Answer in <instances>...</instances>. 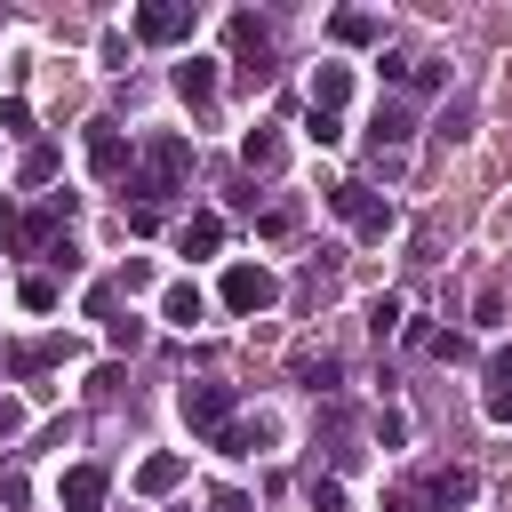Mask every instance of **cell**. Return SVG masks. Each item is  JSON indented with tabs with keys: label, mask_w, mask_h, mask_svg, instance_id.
<instances>
[{
	"label": "cell",
	"mask_w": 512,
	"mask_h": 512,
	"mask_svg": "<svg viewBox=\"0 0 512 512\" xmlns=\"http://www.w3.org/2000/svg\"><path fill=\"white\" fill-rule=\"evenodd\" d=\"M184 176H192V144H184V136H144V152H136V168H128V192H136V208L160 216V200H176Z\"/></svg>",
	"instance_id": "cell-1"
},
{
	"label": "cell",
	"mask_w": 512,
	"mask_h": 512,
	"mask_svg": "<svg viewBox=\"0 0 512 512\" xmlns=\"http://www.w3.org/2000/svg\"><path fill=\"white\" fill-rule=\"evenodd\" d=\"M328 208L360 232V240H384L400 216H392V200H376V184H328Z\"/></svg>",
	"instance_id": "cell-2"
},
{
	"label": "cell",
	"mask_w": 512,
	"mask_h": 512,
	"mask_svg": "<svg viewBox=\"0 0 512 512\" xmlns=\"http://www.w3.org/2000/svg\"><path fill=\"white\" fill-rule=\"evenodd\" d=\"M280 304V280L264 272V264H232L224 272V312L232 320H256V312H272Z\"/></svg>",
	"instance_id": "cell-3"
},
{
	"label": "cell",
	"mask_w": 512,
	"mask_h": 512,
	"mask_svg": "<svg viewBox=\"0 0 512 512\" xmlns=\"http://www.w3.org/2000/svg\"><path fill=\"white\" fill-rule=\"evenodd\" d=\"M176 416H184L192 432H208V440H216V432L232 424V384H208V376H192V384L176 392Z\"/></svg>",
	"instance_id": "cell-4"
},
{
	"label": "cell",
	"mask_w": 512,
	"mask_h": 512,
	"mask_svg": "<svg viewBox=\"0 0 512 512\" xmlns=\"http://www.w3.org/2000/svg\"><path fill=\"white\" fill-rule=\"evenodd\" d=\"M136 40H152V48L192 40V0H144L136 8Z\"/></svg>",
	"instance_id": "cell-5"
},
{
	"label": "cell",
	"mask_w": 512,
	"mask_h": 512,
	"mask_svg": "<svg viewBox=\"0 0 512 512\" xmlns=\"http://www.w3.org/2000/svg\"><path fill=\"white\" fill-rule=\"evenodd\" d=\"M232 56H240V80H248V88L272 80V64H264V56H272V32H264L256 16H232Z\"/></svg>",
	"instance_id": "cell-6"
},
{
	"label": "cell",
	"mask_w": 512,
	"mask_h": 512,
	"mask_svg": "<svg viewBox=\"0 0 512 512\" xmlns=\"http://www.w3.org/2000/svg\"><path fill=\"white\" fill-rule=\"evenodd\" d=\"M88 168H96L104 184H120V176L136 168V152H128V136H120L112 120H88Z\"/></svg>",
	"instance_id": "cell-7"
},
{
	"label": "cell",
	"mask_w": 512,
	"mask_h": 512,
	"mask_svg": "<svg viewBox=\"0 0 512 512\" xmlns=\"http://www.w3.org/2000/svg\"><path fill=\"white\" fill-rule=\"evenodd\" d=\"M272 432H280V424L256 408V416H232V424L216 432V448H224V456H256V448H272Z\"/></svg>",
	"instance_id": "cell-8"
},
{
	"label": "cell",
	"mask_w": 512,
	"mask_h": 512,
	"mask_svg": "<svg viewBox=\"0 0 512 512\" xmlns=\"http://www.w3.org/2000/svg\"><path fill=\"white\" fill-rule=\"evenodd\" d=\"M56 496H64V512H104V464H72L56 480Z\"/></svg>",
	"instance_id": "cell-9"
},
{
	"label": "cell",
	"mask_w": 512,
	"mask_h": 512,
	"mask_svg": "<svg viewBox=\"0 0 512 512\" xmlns=\"http://www.w3.org/2000/svg\"><path fill=\"white\" fill-rule=\"evenodd\" d=\"M200 312H208V296H200L192 280H168V288H160V320H176V328H200Z\"/></svg>",
	"instance_id": "cell-10"
},
{
	"label": "cell",
	"mask_w": 512,
	"mask_h": 512,
	"mask_svg": "<svg viewBox=\"0 0 512 512\" xmlns=\"http://www.w3.org/2000/svg\"><path fill=\"white\" fill-rule=\"evenodd\" d=\"M344 96H352V72L344 64H312V112H344Z\"/></svg>",
	"instance_id": "cell-11"
},
{
	"label": "cell",
	"mask_w": 512,
	"mask_h": 512,
	"mask_svg": "<svg viewBox=\"0 0 512 512\" xmlns=\"http://www.w3.org/2000/svg\"><path fill=\"white\" fill-rule=\"evenodd\" d=\"M176 248H184V256H216V248H224V216H208V208H200V216H184Z\"/></svg>",
	"instance_id": "cell-12"
},
{
	"label": "cell",
	"mask_w": 512,
	"mask_h": 512,
	"mask_svg": "<svg viewBox=\"0 0 512 512\" xmlns=\"http://www.w3.org/2000/svg\"><path fill=\"white\" fill-rule=\"evenodd\" d=\"M56 360H72V344H64V336H40V344H16V352H8V368H16V376H40V368H56Z\"/></svg>",
	"instance_id": "cell-13"
},
{
	"label": "cell",
	"mask_w": 512,
	"mask_h": 512,
	"mask_svg": "<svg viewBox=\"0 0 512 512\" xmlns=\"http://www.w3.org/2000/svg\"><path fill=\"white\" fill-rule=\"evenodd\" d=\"M328 32H336L344 48H368V40H384V24H376L368 8H336V16H328Z\"/></svg>",
	"instance_id": "cell-14"
},
{
	"label": "cell",
	"mask_w": 512,
	"mask_h": 512,
	"mask_svg": "<svg viewBox=\"0 0 512 512\" xmlns=\"http://www.w3.org/2000/svg\"><path fill=\"white\" fill-rule=\"evenodd\" d=\"M176 96H184V104H208V96H216V64H208V56H184V64H176Z\"/></svg>",
	"instance_id": "cell-15"
},
{
	"label": "cell",
	"mask_w": 512,
	"mask_h": 512,
	"mask_svg": "<svg viewBox=\"0 0 512 512\" xmlns=\"http://www.w3.org/2000/svg\"><path fill=\"white\" fill-rule=\"evenodd\" d=\"M136 488H144V496L184 488V456H144V464H136Z\"/></svg>",
	"instance_id": "cell-16"
},
{
	"label": "cell",
	"mask_w": 512,
	"mask_h": 512,
	"mask_svg": "<svg viewBox=\"0 0 512 512\" xmlns=\"http://www.w3.org/2000/svg\"><path fill=\"white\" fill-rule=\"evenodd\" d=\"M416 136V112L408 104H376V152H392V144H408Z\"/></svg>",
	"instance_id": "cell-17"
},
{
	"label": "cell",
	"mask_w": 512,
	"mask_h": 512,
	"mask_svg": "<svg viewBox=\"0 0 512 512\" xmlns=\"http://www.w3.org/2000/svg\"><path fill=\"white\" fill-rule=\"evenodd\" d=\"M472 488H480V480H472L464 464H448V472H432V504H440V512H456V504H472Z\"/></svg>",
	"instance_id": "cell-18"
},
{
	"label": "cell",
	"mask_w": 512,
	"mask_h": 512,
	"mask_svg": "<svg viewBox=\"0 0 512 512\" xmlns=\"http://www.w3.org/2000/svg\"><path fill=\"white\" fill-rule=\"evenodd\" d=\"M240 160H248L256 176H264V168H280V136H272V128H248V136H240Z\"/></svg>",
	"instance_id": "cell-19"
},
{
	"label": "cell",
	"mask_w": 512,
	"mask_h": 512,
	"mask_svg": "<svg viewBox=\"0 0 512 512\" xmlns=\"http://www.w3.org/2000/svg\"><path fill=\"white\" fill-rule=\"evenodd\" d=\"M16 304L24 312H56V272H24L16 280Z\"/></svg>",
	"instance_id": "cell-20"
},
{
	"label": "cell",
	"mask_w": 512,
	"mask_h": 512,
	"mask_svg": "<svg viewBox=\"0 0 512 512\" xmlns=\"http://www.w3.org/2000/svg\"><path fill=\"white\" fill-rule=\"evenodd\" d=\"M16 176H24V184H32V192H40V184H56V144H32V152H24V168H16Z\"/></svg>",
	"instance_id": "cell-21"
},
{
	"label": "cell",
	"mask_w": 512,
	"mask_h": 512,
	"mask_svg": "<svg viewBox=\"0 0 512 512\" xmlns=\"http://www.w3.org/2000/svg\"><path fill=\"white\" fill-rule=\"evenodd\" d=\"M304 504H312V512H344V480H336V472L304 480Z\"/></svg>",
	"instance_id": "cell-22"
},
{
	"label": "cell",
	"mask_w": 512,
	"mask_h": 512,
	"mask_svg": "<svg viewBox=\"0 0 512 512\" xmlns=\"http://www.w3.org/2000/svg\"><path fill=\"white\" fill-rule=\"evenodd\" d=\"M104 336H112V352H136V344H144V320H136V312H112Z\"/></svg>",
	"instance_id": "cell-23"
},
{
	"label": "cell",
	"mask_w": 512,
	"mask_h": 512,
	"mask_svg": "<svg viewBox=\"0 0 512 512\" xmlns=\"http://www.w3.org/2000/svg\"><path fill=\"white\" fill-rule=\"evenodd\" d=\"M296 376H304L312 392H336V376H344V368H336V352H320V360H296Z\"/></svg>",
	"instance_id": "cell-24"
},
{
	"label": "cell",
	"mask_w": 512,
	"mask_h": 512,
	"mask_svg": "<svg viewBox=\"0 0 512 512\" xmlns=\"http://www.w3.org/2000/svg\"><path fill=\"white\" fill-rule=\"evenodd\" d=\"M392 328H400V296H376V304H368V336H376V344H384V336H392Z\"/></svg>",
	"instance_id": "cell-25"
},
{
	"label": "cell",
	"mask_w": 512,
	"mask_h": 512,
	"mask_svg": "<svg viewBox=\"0 0 512 512\" xmlns=\"http://www.w3.org/2000/svg\"><path fill=\"white\" fill-rule=\"evenodd\" d=\"M304 136L328 152V144H344V120H336V112H312V120H304Z\"/></svg>",
	"instance_id": "cell-26"
},
{
	"label": "cell",
	"mask_w": 512,
	"mask_h": 512,
	"mask_svg": "<svg viewBox=\"0 0 512 512\" xmlns=\"http://www.w3.org/2000/svg\"><path fill=\"white\" fill-rule=\"evenodd\" d=\"M256 232H264V240H288V232H296V208H288V200H280V208H264V216H256Z\"/></svg>",
	"instance_id": "cell-27"
},
{
	"label": "cell",
	"mask_w": 512,
	"mask_h": 512,
	"mask_svg": "<svg viewBox=\"0 0 512 512\" xmlns=\"http://www.w3.org/2000/svg\"><path fill=\"white\" fill-rule=\"evenodd\" d=\"M0 128H8V136H32V104L8 96V104H0Z\"/></svg>",
	"instance_id": "cell-28"
},
{
	"label": "cell",
	"mask_w": 512,
	"mask_h": 512,
	"mask_svg": "<svg viewBox=\"0 0 512 512\" xmlns=\"http://www.w3.org/2000/svg\"><path fill=\"white\" fill-rule=\"evenodd\" d=\"M376 440H384V448H400V440H408V416H400V408H384V416H376Z\"/></svg>",
	"instance_id": "cell-29"
},
{
	"label": "cell",
	"mask_w": 512,
	"mask_h": 512,
	"mask_svg": "<svg viewBox=\"0 0 512 512\" xmlns=\"http://www.w3.org/2000/svg\"><path fill=\"white\" fill-rule=\"evenodd\" d=\"M480 408H488V424H512V392H496V384H488V392H480Z\"/></svg>",
	"instance_id": "cell-30"
},
{
	"label": "cell",
	"mask_w": 512,
	"mask_h": 512,
	"mask_svg": "<svg viewBox=\"0 0 512 512\" xmlns=\"http://www.w3.org/2000/svg\"><path fill=\"white\" fill-rule=\"evenodd\" d=\"M488 384H496V392H512V344H504V352L488 360Z\"/></svg>",
	"instance_id": "cell-31"
},
{
	"label": "cell",
	"mask_w": 512,
	"mask_h": 512,
	"mask_svg": "<svg viewBox=\"0 0 512 512\" xmlns=\"http://www.w3.org/2000/svg\"><path fill=\"white\" fill-rule=\"evenodd\" d=\"M16 432H24V408H16V400H0V440H16Z\"/></svg>",
	"instance_id": "cell-32"
}]
</instances>
